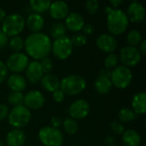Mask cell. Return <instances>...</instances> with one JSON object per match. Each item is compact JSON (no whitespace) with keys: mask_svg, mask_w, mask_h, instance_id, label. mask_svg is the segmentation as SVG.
I'll return each mask as SVG.
<instances>
[{"mask_svg":"<svg viewBox=\"0 0 146 146\" xmlns=\"http://www.w3.org/2000/svg\"><path fill=\"white\" fill-rule=\"evenodd\" d=\"M51 44L47 34L35 33L28 35L24 40V48L27 54L37 61L48 56L51 51Z\"/></svg>","mask_w":146,"mask_h":146,"instance_id":"cell-1","label":"cell"},{"mask_svg":"<svg viewBox=\"0 0 146 146\" xmlns=\"http://www.w3.org/2000/svg\"><path fill=\"white\" fill-rule=\"evenodd\" d=\"M129 20L127 14L119 9H112L107 14V27L110 34L120 35L123 33L128 27Z\"/></svg>","mask_w":146,"mask_h":146,"instance_id":"cell-2","label":"cell"},{"mask_svg":"<svg viewBox=\"0 0 146 146\" xmlns=\"http://www.w3.org/2000/svg\"><path fill=\"white\" fill-rule=\"evenodd\" d=\"M86 87V80L79 74H70L60 80L59 89L65 95H77Z\"/></svg>","mask_w":146,"mask_h":146,"instance_id":"cell-3","label":"cell"},{"mask_svg":"<svg viewBox=\"0 0 146 146\" xmlns=\"http://www.w3.org/2000/svg\"><path fill=\"white\" fill-rule=\"evenodd\" d=\"M26 25L24 17L20 14H10L3 20L2 30L9 37H14L20 34Z\"/></svg>","mask_w":146,"mask_h":146,"instance_id":"cell-4","label":"cell"},{"mask_svg":"<svg viewBox=\"0 0 146 146\" xmlns=\"http://www.w3.org/2000/svg\"><path fill=\"white\" fill-rule=\"evenodd\" d=\"M32 117L30 110H28L25 105H21L14 107L8 115V121L10 126L14 128L21 129V127H26Z\"/></svg>","mask_w":146,"mask_h":146,"instance_id":"cell-5","label":"cell"},{"mask_svg":"<svg viewBox=\"0 0 146 146\" xmlns=\"http://www.w3.org/2000/svg\"><path fill=\"white\" fill-rule=\"evenodd\" d=\"M110 79L112 85L115 87L119 89H125L133 80V73L131 69L126 66H117L112 70Z\"/></svg>","mask_w":146,"mask_h":146,"instance_id":"cell-6","label":"cell"},{"mask_svg":"<svg viewBox=\"0 0 146 146\" xmlns=\"http://www.w3.org/2000/svg\"><path fill=\"white\" fill-rule=\"evenodd\" d=\"M73 44L68 36L63 35L56 38L51 44V51L59 60H65L69 57L73 52Z\"/></svg>","mask_w":146,"mask_h":146,"instance_id":"cell-7","label":"cell"},{"mask_svg":"<svg viewBox=\"0 0 146 146\" xmlns=\"http://www.w3.org/2000/svg\"><path fill=\"white\" fill-rule=\"evenodd\" d=\"M38 139L44 146H61L63 135L60 130L52 127H44L38 131Z\"/></svg>","mask_w":146,"mask_h":146,"instance_id":"cell-8","label":"cell"},{"mask_svg":"<svg viewBox=\"0 0 146 146\" xmlns=\"http://www.w3.org/2000/svg\"><path fill=\"white\" fill-rule=\"evenodd\" d=\"M28 63L29 59L26 54L22 52H14L7 58L5 65L8 70L14 74H19L26 70Z\"/></svg>","mask_w":146,"mask_h":146,"instance_id":"cell-9","label":"cell"},{"mask_svg":"<svg viewBox=\"0 0 146 146\" xmlns=\"http://www.w3.org/2000/svg\"><path fill=\"white\" fill-rule=\"evenodd\" d=\"M120 60L123 63V66L127 68L136 66L141 60L142 55L140 54L139 48L133 46H125L120 51Z\"/></svg>","mask_w":146,"mask_h":146,"instance_id":"cell-10","label":"cell"},{"mask_svg":"<svg viewBox=\"0 0 146 146\" xmlns=\"http://www.w3.org/2000/svg\"><path fill=\"white\" fill-rule=\"evenodd\" d=\"M90 112V105L85 99L75 100L68 108V114L71 118L76 120H81L86 118Z\"/></svg>","mask_w":146,"mask_h":146,"instance_id":"cell-11","label":"cell"},{"mask_svg":"<svg viewBox=\"0 0 146 146\" xmlns=\"http://www.w3.org/2000/svg\"><path fill=\"white\" fill-rule=\"evenodd\" d=\"M45 99L42 92L33 90L24 95L23 104L28 110H38L44 104Z\"/></svg>","mask_w":146,"mask_h":146,"instance_id":"cell-12","label":"cell"},{"mask_svg":"<svg viewBox=\"0 0 146 146\" xmlns=\"http://www.w3.org/2000/svg\"><path fill=\"white\" fill-rule=\"evenodd\" d=\"M96 44L104 52L113 53L114 50L117 48V41L110 33H102L100 34L96 40Z\"/></svg>","mask_w":146,"mask_h":146,"instance_id":"cell-13","label":"cell"},{"mask_svg":"<svg viewBox=\"0 0 146 146\" xmlns=\"http://www.w3.org/2000/svg\"><path fill=\"white\" fill-rule=\"evenodd\" d=\"M127 18L133 22H141L145 18V9L138 1L132 2L127 7Z\"/></svg>","mask_w":146,"mask_h":146,"instance_id":"cell-14","label":"cell"},{"mask_svg":"<svg viewBox=\"0 0 146 146\" xmlns=\"http://www.w3.org/2000/svg\"><path fill=\"white\" fill-rule=\"evenodd\" d=\"M43 75L44 72L39 62L36 60L29 62L26 68V76L27 80L32 84H36L40 81Z\"/></svg>","mask_w":146,"mask_h":146,"instance_id":"cell-15","label":"cell"},{"mask_svg":"<svg viewBox=\"0 0 146 146\" xmlns=\"http://www.w3.org/2000/svg\"><path fill=\"white\" fill-rule=\"evenodd\" d=\"M85 25L84 17L77 12H69L65 18V27L72 32H79L82 30Z\"/></svg>","mask_w":146,"mask_h":146,"instance_id":"cell-16","label":"cell"},{"mask_svg":"<svg viewBox=\"0 0 146 146\" xmlns=\"http://www.w3.org/2000/svg\"><path fill=\"white\" fill-rule=\"evenodd\" d=\"M50 14L56 20H62L69 14V7L63 1H55L50 6Z\"/></svg>","mask_w":146,"mask_h":146,"instance_id":"cell-17","label":"cell"},{"mask_svg":"<svg viewBox=\"0 0 146 146\" xmlns=\"http://www.w3.org/2000/svg\"><path fill=\"white\" fill-rule=\"evenodd\" d=\"M26 142L25 133L18 128L9 131L5 138V143L8 146H23Z\"/></svg>","mask_w":146,"mask_h":146,"instance_id":"cell-18","label":"cell"},{"mask_svg":"<svg viewBox=\"0 0 146 146\" xmlns=\"http://www.w3.org/2000/svg\"><path fill=\"white\" fill-rule=\"evenodd\" d=\"M26 21V25L28 27L29 31L33 33H40L42 28L44 25V17L38 13H32L30 14Z\"/></svg>","mask_w":146,"mask_h":146,"instance_id":"cell-19","label":"cell"},{"mask_svg":"<svg viewBox=\"0 0 146 146\" xmlns=\"http://www.w3.org/2000/svg\"><path fill=\"white\" fill-rule=\"evenodd\" d=\"M7 85L12 92H21L27 86L25 78L19 74H12L7 78Z\"/></svg>","mask_w":146,"mask_h":146,"instance_id":"cell-20","label":"cell"},{"mask_svg":"<svg viewBox=\"0 0 146 146\" xmlns=\"http://www.w3.org/2000/svg\"><path fill=\"white\" fill-rule=\"evenodd\" d=\"M41 86L47 92H54L60 87V80L52 74H45L40 80Z\"/></svg>","mask_w":146,"mask_h":146,"instance_id":"cell-21","label":"cell"},{"mask_svg":"<svg viewBox=\"0 0 146 146\" xmlns=\"http://www.w3.org/2000/svg\"><path fill=\"white\" fill-rule=\"evenodd\" d=\"M132 110L135 114L143 115L146 111V94L144 92L136 93L132 100Z\"/></svg>","mask_w":146,"mask_h":146,"instance_id":"cell-22","label":"cell"},{"mask_svg":"<svg viewBox=\"0 0 146 146\" xmlns=\"http://www.w3.org/2000/svg\"><path fill=\"white\" fill-rule=\"evenodd\" d=\"M122 142L126 146H139L141 137L137 131L128 129L122 133Z\"/></svg>","mask_w":146,"mask_h":146,"instance_id":"cell-23","label":"cell"},{"mask_svg":"<svg viewBox=\"0 0 146 146\" xmlns=\"http://www.w3.org/2000/svg\"><path fill=\"white\" fill-rule=\"evenodd\" d=\"M112 83L110 78L99 76L96 79L94 83L95 90L100 94H106L108 93L112 88Z\"/></svg>","mask_w":146,"mask_h":146,"instance_id":"cell-24","label":"cell"},{"mask_svg":"<svg viewBox=\"0 0 146 146\" xmlns=\"http://www.w3.org/2000/svg\"><path fill=\"white\" fill-rule=\"evenodd\" d=\"M52 2L49 0H32L30 1V5L34 13H43L50 9Z\"/></svg>","mask_w":146,"mask_h":146,"instance_id":"cell-25","label":"cell"},{"mask_svg":"<svg viewBox=\"0 0 146 146\" xmlns=\"http://www.w3.org/2000/svg\"><path fill=\"white\" fill-rule=\"evenodd\" d=\"M66 32H67V28L65 25L62 22H54L50 27V36L55 39L63 35H66Z\"/></svg>","mask_w":146,"mask_h":146,"instance_id":"cell-26","label":"cell"},{"mask_svg":"<svg viewBox=\"0 0 146 146\" xmlns=\"http://www.w3.org/2000/svg\"><path fill=\"white\" fill-rule=\"evenodd\" d=\"M62 126H63L64 131L68 134H70V135L75 134L79 129V126H78L77 121L71 117L66 118L64 120V121L62 122Z\"/></svg>","mask_w":146,"mask_h":146,"instance_id":"cell-27","label":"cell"},{"mask_svg":"<svg viewBox=\"0 0 146 146\" xmlns=\"http://www.w3.org/2000/svg\"><path fill=\"white\" fill-rule=\"evenodd\" d=\"M143 40L142 35L139 31L138 30H132L127 35V42L129 46L136 47V45L139 44L140 42Z\"/></svg>","mask_w":146,"mask_h":146,"instance_id":"cell-28","label":"cell"},{"mask_svg":"<svg viewBox=\"0 0 146 146\" xmlns=\"http://www.w3.org/2000/svg\"><path fill=\"white\" fill-rule=\"evenodd\" d=\"M118 118L121 122H130L136 118V114L132 109L123 108L118 113Z\"/></svg>","mask_w":146,"mask_h":146,"instance_id":"cell-29","label":"cell"},{"mask_svg":"<svg viewBox=\"0 0 146 146\" xmlns=\"http://www.w3.org/2000/svg\"><path fill=\"white\" fill-rule=\"evenodd\" d=\"M8 102L10 105L14 107L23 105L24 102V95L21 92H12L8 95Z\"/></svg>","mask_w":146,"mask_h":146,"instance_id":"cell-30","label":"cell"},{"mask_svg":"<svg viewBox=\"0 0 146 146\" xmlns=\"http://www.w3.org/2000/svg\"><path fill=\"white\" fill-rule=\"evenodd\" d=\"M9 47L15 52H20L24 48V39L19 35L12 37L9 40Z\"/></svg>","mask_w":146,"mask_h":146,"instance_id":"cell-31","label":"cell"},{"mask_svg":"<svg viewBox=\"0 0 146 146\" xmlns=\"http://www.w3.org/2000/svg\"><path fill=\"white\" fill-rule=\"evenodd\" d=\"M118 61H119V57L115 53H110L106 58L104 59V67L105 68L110 70V69H114L115 67H117L118 64Z\"/></svg>","mask_w":146,"mask_h":146,"instance_id":"cell-32","label":"cell"},{"mask_svg":"<svg viewBox=\"0 0 146 146\" xmlns=\"http://www.w3.org/2000/svg\"><path fill=\"white\" fill-rule=\"evenodd\" d=\"M70 39H71V42L73 44V46H76V47L84 46L87 43L86 36L84 33H74Z\"/></svg>","mask_w":146,"mask_h":146,"instance_id":"cell-33","label":"cell"},{"mask_svg":"<svg viewBox=\"0 0 146 146\" xmlns=\"http://www.w3.org/2000/svg\"><path fill=\"white\" fill-rule=\"evenodd\" d=\"M38 62H39V64L41 66V68H42L44 74H50V72L53 68V63H52L51 59H50L47 56V57H44V58L41 59Z\"/></svg>","mask_w":146,"mask_h":146,"instance_id":"cell-34","label":"cell"},{"mask_svg":"<svg viewBox=\"0 0 146 146\" xmlns=\"http://www.w3.org/2000/svg\"><path fill=\"white\" fill-rule=\"evenodd\" d=\"M98 8H99V3L97 0H89L86 3V11L91 15L96 14L97 11L98 10Z\"/></svg>","mask_w":146,"mask_h":146,"instance_id":"cell-35","label":"cell"},{"mask_svg":"<svg viewBox=\"0 0 146 146\" xmlns=\"http://www.w3.org/2000/svg\"><path fill=\"white\" fill-rule=\"evenodd\" d=\"M110 130L115 134H122L125 132L124 126L121 123H120L119 121H116L110 122Z\"/></svg>","mask_w":146,"mask_h":146,"instance_id":"cell-36","label":"cell"},{"mask_svg":"<svg viewBox=\"0 0 146 146\" xmlns=\"http://www.w3.org/2000/svg\"><path fill=\"white\" fill-rule=\"evenodd\" d=\"M9 75V70L6 67V65L0 61V83H2L3 81H4Z\"/></svg>","mask_w":146,"mask_h":146,"instance_id":"cell-37","label":"cell"},{"mask_svg":"<svg viewBox=\"0 0 146 146\" xmlns=\"http://www.w3.org/2000/svg\"><path fill=\"white\" fill-rule=\"evenodd\" d=\"M53 99L56 102V103H62L64 98H65V94L60 90V89H57L56 91H55L53 92Z\"/></svg>","mask_w":146,"mask_h":146,"instance_id":"cell-38","label":"cell"},{"mask_svg":"<svg viewBox=\"0 0 146 146\" xmlns=\"http://www.w3.org/2000/svg\"><path fill=\"white\" fill-rule=\"evenodd\" d=\"M9 115V108L6 104H0V121L4 120Z\"/></svg>","mask_w":146,"mask_h":146,"instance_id":"cell-39","label":"cell"},{"mask_svg":"<svg viewBox=\"0 0 146 146\" xmlns=\"http://www.w3.org/2000/svg\"><path fill=\"white\" fill-rule=\"evenodd\" d=\"M9 42V37L3 32L2 29H0V49L4 48Z\"/></svg>","mask_w":146,"mask_h":146,"instance_id":"cell-40","label":"cell"},{"mask_svg":"<svg viewBox=\"0 0 146 146\" xmlns=\"http://www.w3.org/2000/svg\"><path fill=\"white\" fill-rule=\"evenodd\" d=\"M83 32H84V34H86V35H91L94 33V26L92 24H90V23H87V24H85L83 28H82Z\"/></svg>","mask_w":146,"mask_h":146,"instance_id":"cell-41","label":"cell"},{"mask_svg":"<svg viewBox=\"0 0 146 146\" xmlns=\"http://www.w3.org/2000/svg\"><path fill=\"white\" fill-rule=\"evenodd\" d=\"M50 122H51V127H54V128H57V129H58V127H60L61 125L62 124V121L61 118H60V117H57V116L53 117V118L51 119Z\"/></svg>","mask_w":146,"mask_h":146,"instance_id":"cell-42","label":"cell"},{"mask_svg":"<svg viewBox=\"0 0 146 146\" xmlns=\"http://www.w3.org/2000/svg\"><path fill=\"white\" fill-rule=\"evenodd\" d=\"M140 54L142 56H145L146 54V40L145 39H143L140 44H139V49Z\"/></svg>","mask_w":146,"mask_h":146,"instance_id":"cell-43","label":"cell"},{"mask_svg":"<svg viewBox=\"0 0 146 146\" xmlns=\"http://www.w3.org/2000/svg\"><path fill=\"white\" fill-rule=\"evenodd\" d=\"M110 74H111V72H110V70H109V69H107V68H102L100 71H99V76H104V77H108V78H110Z\"/></svg>","mask_w":146,"mask_h":146,"instance_id":"cell-44","label":"cell"},{"mask_svg":"<svg viewBox=\"0 0 146 146\" xmlns=\"http://www.w3.org/2000/svg\"><path fill=\"white\" fill-rule=\"evenodd\" d=\"M110 3V4L112 5V7L114 9H117V7L120 6L122 3V0H111Z\"/></svg>","mask_w":146,"mask_h":146,"instance_id":"cell-45","label":"cell"},{"mask_svg":"<svg viewBox=\"0 0 146 146\" xmlns=\"http://www.w3.org/2000/svg\"><path fill=\"white\" fill-rule=\"evenodd\" d=\"M105 142L108 144V145H111L114 144L115 139H114V138H112L111 136H108V137L106 138V139H105Z\"/></svg>","mask_w":146,"mask_h":146,"instance_id":"cell-46","label":"cell"},{"mask_svg":"<svg viewBox=\"0 0 146 146\" xmlns=\"http://www.w3.org/2000/svg\"><path fill=\"white\" fill-rule=\"evenodd\" d=\"M5 18V11L3 9V8L0 7V21H2Z\"/></svg>","mask_w":146,"mask_h":146,"instance_id":"cell-47","label":"cell"},{"mask_svg":"<svg viewBox=\"0 0 146 146\" xmlns=\"http://www.w3.org/2000/svg\"><path fill=\"white\" fill-rule=\"evenodd\" d=\"M111 10H112V7H110V6H106V8L104 9V11L106 14H109Z\"/></svg>","mask_w":146,"mask_h":146,"instance_id":"cell-48","label":"cell"},{"mask_svg":"<svg viewBox=\"0 0 146 146\" xmlns=\"http://www.w3.org/2000/svg\"><path fill=\"white\" fill-rule=\"evenodd\" d=\"M0 146H4V143L2 140H0Z\"/></svg>","mask_w":146,"mask_h":146,"instance_id":"cell-49","label":"cell"},{"mask_svg":"<svg viewBox=\"0 0 146 146\" xmlns=\"http://www.w3.org/2000/svg\"><path fill=\"white\" fill-rule=\"evenodd\" d=\"M108 146H116V145H108Z\"/></svg>","mask_w":146,"mask_h":146,"instance_id":"cell-50","label":"cell"},{"mask_svg":"<svg viewBox=\"0 0 146 146\" xmlns=\"http://www.w3.org/2000/svg\"><path fill=\"white\" fill-rule=\"evenodd\" d=\"M92 146H97V145H92Z\"/></svg>","mask_w":146,"mask_h":146,"instance_id":"cell-51","label":"cell"},{"mask_svg":"<svg viewBox=\"0 0 146 146\" xmlns=\"http://www.w3.org/2000/svg\"><path fill=\"white\" fill-rule=\"evenodd\" d=\"M74 146H76V145H74Z\"/></svg>","mask_w":146,"mask_h":146,"instance_id":"cell-52","label":"cell"}]
</instances>
